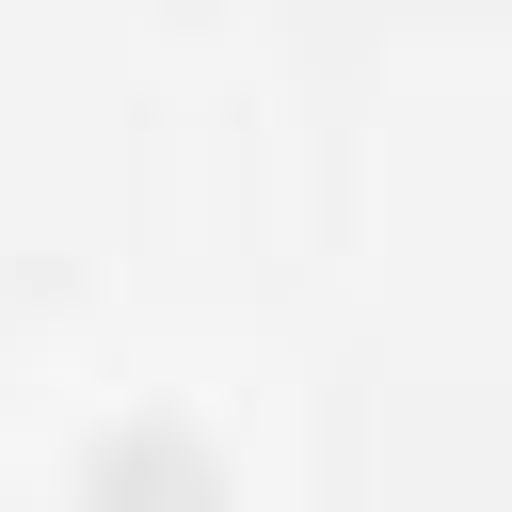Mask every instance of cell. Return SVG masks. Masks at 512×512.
Wrapping results in <instances>:
<instances>
[{
	"label": "cell",
	"mask_w": 512,
	"mask_h": 512,
	"mask_svg": "<svg viewBox=\"0 0 512 512\" xmlns=\"http://www.w3.org/2000/svg\"><path fill=\"white\" fill-rule=\"evenodd\" d=\"M96 512H208V448L192 432H112L96 448Z\"/></svg>",
	"instance_id": "1"
}]
</instances>
